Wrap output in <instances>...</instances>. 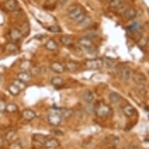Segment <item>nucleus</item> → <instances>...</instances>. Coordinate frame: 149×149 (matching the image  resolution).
I'll return each mask as SVG.
<instances>
[{
  "label": "nucleus",
  "instance_id": "obj_1",
  "mask_svg": "<svg viewBox=\"0 0 149 149\" xmlns=\"http://www.w3.org/2000/svg\"><path fill=\"white\" fill-rule=\"evenodd\" d=\"M68 17L72 21L77 23L78 24L81 20L85 17V13L84 11L83 8L79 6H73L68 11Z\"/></svg>",
  "mask_w": 149,
  "mask_h": 149
},
{
  "label": "nucleus",
  "instance_id": "obj_2",
  "mask_svg": "<svg viewBox=\"0 0 149 149\" xmlns=\"http://www.w3.org/2000/svg\"><path fill=\"white\" fill-rule=\"evenodd\" d=\"M95 113L99 118H107L112 113V109L108 105L102 102H98L95 105Z\"/></svg>",
  "mask_w": 149,
  "mask_h": 149
},
{
  "label": "nucleus",
  "instance_id": "obj_3",
  "mask_svg": "<svg viewBox=\"0 0 149 149\" xmlns=\"http://www.w3.org/2000/svg\"><path fill=\"white\" fill-rule=\"evenodd\" d=\"M63 118L61 114L59 112H52L48 115V121L49 123L53 127H58L60 125Z\"/></svg>",
  "mask_w": 149,
  "mask_h": 149
},
{
  "label": "nucleus",
  "instance_id": "obj_4",
  "mask_svg": "<svg viewBox=\"0 0 149 149\" xmlns=\"http://www.w3.org/2000/svg\"><path fill=\"white\" fill-rule=\"evenodd\" d=\"M103 59H91L85 61V66L88 70H99L103 66Z\"/></svg>",
  "mask_w": 149,
  "mask_h": 149
},
{
  "label": "nucleus",
  "instance_id": "obj_5",
  "mask_svg": "<svg viewBox=\"0 0 149 149\" xmlns=\"http://www.w3.org/2000/svg\"><path fill=\"white\" fill-rule=\"evenodd\" d=\"M10 38L12 39L13 42H18L22 40L24 35H23L22 33L20 32V30L13 27V28H12V29H10Z\"/></svg>",
  "mask_w": 149,
  "mask_h": 149
},
{
  "label": "nucleus",
  "instance_id": "obj_6",
  "mask_svg": "<svg viewBox=\"0 0 149 149\" xmlns=\"http://www.w3.org/2000/svg\"><path fill=\"white\" fill-rule=\"evenodd\" d=\"M78 44L81 47L87 49V51H90L93 48V42L90 38L88 37H83L78 39Z\"/></svg>",
  "mask_w": 149,
  "mask_h": 149
},
{
  "label": "nucleus",
  "instance_id": "obj_7",
  "mask_svg": "<svg viewBox=\"0 0 149 149\" xmlns=\"http://www.w3.org/2000/svg\"><path fill=\"white\" fill-rule=\"evenodd\" d=\"M133 81L137 85L143 86L146 84L147 79L144 74L141 73H135L133 75Z\"/></svg>",
  "mask_w": 149,
  "mask_h": 149
},
{
  "label": "nucleus",
  "instance_id": "obj_8",
  "mask_svg": "<svg viewBox=\"0 0 149 149\" xmlns=\"http://www.w3.org/2000/svg\"><path fill=\"white\" fill-rule=\"evenodd\" d=\"M59 145V141L56 138H48L44 144V147L46 149H56Z\"/></svg>",
  "mask_w": 149,
  "mask_h": 149
},
{
  "label": "nucleus",
  "instance_id": "obj_9",
  "mask_svg": "<svg viewBox=\"0 0 149 149\" xmlns=\"http://www.w3.org/2000/svg\"><path fill=\"white\" fill-rule=\"evenodd\" d=\"M50 70L56 73H63L66 71L65 66L59 62H53L50 64Z\"/></svg>",
  "mask_w": 149,
  "mask_h": 149
},
{
  "label": "nucleus",
  "instance_id": "obj_10",
  "mask_svg": "<svg viewBox=\"0 0 149 149\" xmlns=\"http://www.w3.org/2000/svg\"><path fill=\"white\" fill-rule=\"evenodd\" d=\"M120 78L123 82H127L131 77V70L129 67L124 66L120 70Z\"/></svg>",
  "mask_w": 149,
  "mask_h": 149
},
{
  "label": "nucleus",
  "instance_id": "obj_11",
  "mask_svg": "<svg viewBox=\"0 0 149 149\" xmlns=\"http://www.w3.org/2000/svg\"><path fill=\"white\" fill-rule=\"evenodd\" d=\"M137 10L134 8H129L124 11L123 13V17L127 20H134L135 17H137Z\"/></svg>",
  "mask_w": 149,
  "mask_h": 149
},
{
  "label": "nucleus",
  "instance_id": "obj_12",
  "mask_svg": "<svg viewBox=\"0 0 149 149\" xmlns=\"http://www.w3.org/2000/svg\"><path fill=\"white\" fill-rule=\"evenodd\" d=\"M22 116L25 120L27 121H31L36 117V113L34 111L30 109H25L23 110Z\"/></svg>",
  "mask_w": 149,
  "mask_h": 149
},
{
  "label": "nucleus",
  "instance_id": "obj_13",
  "mask_svg": "<svg viewBox=\"0 0 149 149\" xmlns=\"http://www.w3.org/2000/svg\"><path fill=\"white\" fill-rule=\"evenodd\" d=\"M5 7L10 12H15L19 9V4L17 0H7L5 3Z\"/></svg>",
  "mask_w": 149,
  "mask_h": 149
},
{
  "label": "nucleus",
  "instance_id": "obj_14",
  "mask_svg": "<svg viewBox=\"0 0 149 149\" xmlns=\"http://www.w3.org/2000/svg\"><path fill=\"white\" fill-rule=\"evenodd\" d=\"M31 77L32 75L29 71H22V72H20L17 74V79L24 82V83L29 82L31 79Z\"/></svg>",
  "mask_w": 149,
  "mask_h": 149
},
{
  "label": "nucleus",
  "instance_id": "obj_15",
  "mask_svg": "<svg viewBox=\"0 0 149 149\" xmlns=\"http://www.w3.org/2000/svg\"><path fill=\"white\" fill-rule=\"evenodd\" d=\"M123 112L125 115L128 116V117H131L136 113V110H135L134 107L131 105H125L123 109Z\"/></svg>",
  "mask_w": 149,
  "mask_h": 149
},
{
  "label": "nucleus",
  "instance_id": "obj_16",
  "mask_svg": "<svg viewBox=\"0 0 149 149\" xmlns=\"http://www.w3.org/2000/svg\"><path fill=\"white\" fill-rule=\"evenodd\" d=\"M109 98L111 102L113 104H117L122 100V96L120 95V94H118L117 92H115V91H112L109 95Z\"/></svg>",
  "mask_w": 149,
  "mask_h": 149
},
{
  "label": "nucleus",
  "instance_id": "obj_17",
  "mask_svg": "<svg viewBox=\"0 0 149 149\" xmlns=\"http://www.w3.org/2000/svg\"><path fill=\"white\" fill-rule=\"evenodd\" d=\"M5 138L6 140V141L10 142V143H13L15 141L17 138V134L15 130H9L5 135Z\"/></svg>",
  "mask_w": 149,
  "mask_h": 149
},
{
  "label": "nucleus",
  "instance_id": "obj_18",
  "mask_svg": "<svg viewBox=\"0 0 149 149\" xmlns=\"http://www.w3.org/2000/svg\"><path fill=\"white\" fill-rule=\"evenodd\" d=\"M45 49H48L49 51H51V52H55V51H56L57 49H58L57 43L55 42L53 39H49V41L45 43Z\"/></svg>",
  "mask_w": 149,
  "mask_h": 149
},
{
  "label": "nucleus",
  "instance_id": "obj_19",
  "mask_svg": "<svg viewBox=\"0 0 149 149\" xmlns=\"http://www.w3.org/2000/svg\"><path fill=\"white\" fill-rule=\"evenodd\" d=\"M124 5L123 0H109V6L114 9H122Z\"/></svg>",
  "mask_w": 149,
  "mask_h": 149
},
{
  "label": "nucleus",
  "instance_id": "obj_20",
  "mask_svg": "<svg viewBox=\"0 0 149 149\" xmlns=\"http://www.w3.org/2000/svg\"><path fill=\"white\" fill-rule=\"evenodd\" d=\"M95 99V96L91 91H86L83 94V100L86 103H92Z\"/></svg>",
  "mask_w": 149,
  "mask_h": 149
},
{
  "label": "nucleus",
  "instance_id": "obj_21",
  "mask_svg": "<svg viewBox=\"0 0 149 149\" xmlns=\"http://www.w3.org/2000/svg\"><path fill=\"white\" fill-rule=\"evenodd\" d=\"M49 137H47L46 135H43L41 134H34L33 136V139H34V141L38 142V143H39V144H44L45 141L48 139Z\"/></svg>",
  "mask_w": 149,
  "mask_h": 149
},
{
  "label": "nucleus",
  "instance_id": "obj_22",
  "mask_svg": "<svg viewBox=\"0 0 149 149\" xmlns=\"http://www.w3.org/2000/svg\"><path fill=\"white\" fill-rule=\"evenodd\" d=\"M8 91H9V92L13 96H17L20 93V89L17 85H15L14 84H10L9 87H8Z\"/></svg>",
  "mask_w": 149,
  "mask_h": 149
},
{
  "label": "nucleus",
  "instance_id": "obj_23",
  "mask_svg": "<svg viewBox=\"0 0 149 149\" xmlns=\"http://www.w3.org/2000/svg\"><path fill=\"white\" fill-rule=\"evenodd\" d=\"M51 84L55 87H61L64 84V81L60 77H54L52 78Z\"/></svg>",
  "mask_w": 149,
  "mask_h": 149
},
{
  "label": "nucleus",
  "instance_id": "obj_24",
  "mask_svg": "<svg viewBox=\"0 0 149 149\" xmlns=\"http://www.w3.org/2000/svg\"><path fill=\"white\" fill-rule=\"evenodd\" d=\"M32 66L31 62L29 60H24L20 63V70H22L23 71H28L31 70Z\"/></svg>",
  "mask_w": 149,
  "mask_h": 149
},
{
  "label": "nucleus",
  "instance_id": "obj_25",
  "mask_svg": "<svg viewBox=\"0 0 149 149\" xmlns=\"http://www.w3.org/2000/svg\"><path fill=\"white\" fill-rule=\"evenodd\" d=\"M73 110L70 109H61V116L63 119H69L71 116L73 115Z\"/></svg>",
  "mask_w": 149,
  "mask_h": 149
},
{
  "label": "nucleus",
  "instance_id": "obj_26",
  "mask_svg": "<svg viewBox=\"0 0 149 149\" xmlns=\"http://www.w3.org/2000/svg\"><path fill=\"white\" fill-rule=\"evenodd\" d=\"M92 22V20H91V18L90 17H88V16H85V17L84 18L83 20H81V22L79 23L78 24L81 26V27H89Z\"/></svg>",
  "mask_w": 149,
  "mask_h": 149
},
{
  "label": "nucleus",
  "instance_id": "obj_27",
  "mask_svg": "<svg viewBox=\"0 0 149 149\" xmlns=\"http://www.w3.org/2000/svg\"><path fill=\"white\" fill-rule=\"evenodd\" d=\"M65 68H66V70H67L69 72L73 73V72H75V71H77V64L75 63H73V62H68V63L66 64Z\"/></svg>",
  "mask_w": 149,
  "mask_h": 149
},
{
  "label": "nucleus",
  "instance_id": "obj_28",
  "mask_svg": "<svg viewBox=\"0 0 149 149\" xmlns=\"http://www.w3.org/2000/svg\"><path fill=\"white\" fill-rule=\"evenodd\" d=\"M60 41L64 45L66 46H70L71 45L73 44V39L71 38L70 36H67V35H64L60 38Z\"/></svg>",
  "mask_w": 149,
  "mask_h": 149
},
{
  "label": "nucleus",
  "instance_id": "obj_29",
  "mask_svg": "<svg viewBox=\"0 0 149 149\" xmlns=\"http://www.w3.org/2000/svg\"><path fill=\"white\" fill-rule=\"evenodd\" d=\"M17 110H18V108H17V105H15L13 103H9L6 105V112L9 113H16Z\"/></svg>",
  "mask_w": 149,
  "mask_h": 149
},
{
  "label": "nucleus",
  "instance_id": "obj_30",
  "mask_svg": "<svg viewBox=\"0 0 149 149\" xmlns=\"http://www.w3.org/2000/svg\"><path fill=\"white\" fill-rule=\"evenodd\" d=\"M85 113L88 115H91L95 113V105L92 103H87L85 108H84Z\"/></svg>",
  "mask_w": 149,
  "mask_h": 149
},
{
  "label": "nucleus",
  "instance_id": "obj_31",
  "mask_svg": "<svg viewBox=\"0 0 149 149\" xmlns=\"http://www.w3.org/2000/svg\"><path fill=\"white\" fill-rule=\"evenodd\" d=\"M30 73H31L32 76H38L41 73V69L39 67H38V66H32L31 70H30Z\"/></svg>",
  "mask_w": 149,
  "mask_h": 149
},
{
  "label": "nucleus",
  "instance_id": "obj_32",
  "mask_svg": "<svg viewBox=\"0 0 149 149\" xmlns=\"http://www.w3.org/2000/svg\"><path fill=\"white\" fill-rule=\"evenodd\" d=\"M15 85H17L18 88H20V91H23L24 90L25 88H26V84H25L24 82H23V81H20V80H15V81H13V83Z\"/></svg>",
  "mask_w": 149,
  "mask_h": 149
},
{
  "label": "nucleus",
  "instance_id": "obj_33",
  "mask_svg": "<svg viewBox=\"0 0 149 149\" xmlns=\"http://www.w3.org/2000/svg\"><path fill=\"white\" fill-rule=\"evenodd\" d=\"M49 30L50 31L54 32V33H59L62 31L61 28L58 26V25H52L51 27H49Z\"/></svg>",
  "mask_w": 149,
  "mask_h": 149
},
{
  "label": "nucleus",
  "instance_id": "obj_34",
  "mask_svg": "<svg viewBox=\"0 0 149 149\" xmlns=\"http://www.w3.org/2000/svg\"><path fill=\"white\" fill-rule=\"evenodd\" d=\"M8 51L11 52H17L18 50V48L16 45L14 44H9L6 47Z\"/></svg>",
  "mask_w": 149,
  "mask_h": 149
},
{
  "label": "nucleus",
  "instance_id": "obj_35",
  "mask_svg": "<svg viewBox=\"0 0 149 149\" xmlns=\"http://www.w3.org/2000/svg\"><path fill=\"white\" fill-rule=\"evenodd\" d=\"M139 24H137V23H134V24H132L130 25L129 27H128V29L130 30V31H137V30H138V28H139Z\"/></svg>",
  "mask_w": 149,
  "mask_h": 149
},
{
  "label": "nucleus",
  "instance_id": "obj_36",
  "mask_svg": "<svg viewBox=\"0 0 149 149\" xmlns=\"http://www.w3.org/2000/svg\"><path fill=\"white\" fill-rule=\"evenodd\" d=\"M10 149H23L22 146L20 143H12L10 145Z\"/></svg>",
  "mask_w": 149,
  "mask_h": 149
},
{
  "label": "nucleus",
  "instance_id": "obj_37",
  "mask_svg": "<svg viewBox=\"0 0 149 149\" xmlns=\"http://www.w3.org/2000/svg\"><path fill=\"white\" fill-rule=\"evenodd\" d=\"M6 104L3 100L0 99V112L1 113H4L6 112Z\"/></svg>",
  "mask_w": 149,
  "mask_h": 149
},
{
  "label": "nucleus",
  "instance_id": "obj_38",
  "mask_svg": "<svg viewBox=\"0 0 149 149\" xmlns=\"http://www.w3.org/2000/svg\"><path fill=\"white\" fill-rule=\"evenodd\" d=\"M106 60V62H103L105 64V66H106V67H108V68H112L113 66V65H114V63H113V61H112V60H110L109 59H105Z\"/></svg>",
  "mask_w": 149,
  "mask_h": 149
},
{
  "label": "nucleus",
  "instance_id": "obj_39",
  "mask_svg": "<svg viewBox=\"0 0 149 149\" xmlns=\"http://www.w3.org/2000/svg\"><path fill=\"white\" fill-rule=\"evenodd\" d=\"M51 133L53 134L54 135H56V136H62V135H63V133L62 132L61 130H52Z\"/></svg>",
  "mask_w": 149,
  "mask_h": 149
},
{
  "label": "nucleus",
  "instance_id": "obj_40",
  "mask_svg": "<svg viewBox=\"0 0 149 149\" xmlns=\"http://www.w3.org/2000/svg\"><path fill=\"white\" fill-rule=\"evenodd\" d=\"M3 139H2V137H0V147H1V146H2V145H3Z\"/></svg>",
  "mask_w": 149,
  "mask_h": 149
},
{
  "label": "nucleus",
  "instance_id": "obj_41",
  "mask_svg": "<svg viewBox=\"0 0 149 149\" xmlns=\"http://www.w3.org/2000/svg\"><path fill=\"white\" fill-rule=\"evenodd\" d=\"M146 47H147V48H148V49H149V41H148V42H147V43H146Z\"/></svg>",
  "mask_w": 149,
  "mask_h": 149
}]
</instances>
